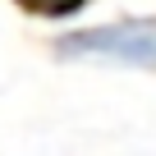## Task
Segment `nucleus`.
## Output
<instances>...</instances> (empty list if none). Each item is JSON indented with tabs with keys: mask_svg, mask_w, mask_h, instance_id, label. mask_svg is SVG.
<instances>
[{
	"mask_svg": "<svg viewBox=\"0 0 156 156\" xmlns=\"http://www.w3.org/2000/svg\"><path fill=\"white\" fill-rule=\"evenodd\" d=\"M60 55H87L156 69V23H106V28H78L60 37Z\"/></svg>",
	"mask_w": 156,
	"mask_h": 156,
	"instance_id": "obj_1",
	"label": "nucleus"
}]
</instances>
